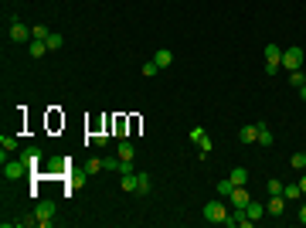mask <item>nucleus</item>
<instances>
[{"instance_id": "2eb2a0df", "label": "nucleus", "mask_w": 306, "mask_h": 228, "mask_svg": "<svg viewBox=\"0 0 306 228\" xmlns=\"http://www.w3.org/2000/svg\"><path fill=\"white\" fill-rule=\"evenodd\" d=\"M153 61H157L160 69H170V61H174V55H170V48H160V51H153Z\"/></svg>"}, {"instance_id": "6e6552de", "label": "nucleus", "mask_w": 306, "mask_h": 228, "mask_svg": "<svg viewBox=\"0 0 306 228\" xmlns=\"http://www.w3.org/2000/svg\"><path fill=\"white\" fill-rule=\"evenodd\" d=\"M27 38H34V31L27 27V24H21L17 17H11V41H14V45H24Z\"/></svg>"}, {"instance_id": "c85d7f7f", "label": "nucleus", "mask_w": 306, "mask_h": 228, "mask_svg": "<svg viewBox=\"0 0 306 228\" xmlns=\"http://www.w3.org/2000/svg\"><path fill=\"white\" fill-rule=\"evenodd\" d=\"M31 31H34V38H41V41H45V38H48V35H51V31H48L45 24H34Z\"/></svg>"}, {"instance_id": "cd10ccee", "label": "nucleus", "mask_w": 306, "mask_h": 228, "mask_svg": "<svg viewBox=\"0 0 306 228\" xmlns=\"http://www.w3.org/2000/svg\"><path fill=\"white\" fill-rule=\"evenodd\" d=\"M99 171H102V160H89V164H85V174H89V177L99 174Z\"/></svg>"}, {"instance_id": "ddd939ff", "label": "nucleus", "mask_w": 306, "mask_h": 228, "mask_svg": "<svg viewBox=\"0 0 306 228\" xmlns=\"http://www.w3.org/2000/svg\"><path fill=\"white\" fill-rule=\"evenodd\" d=\"M265 211H269V215H283L286 211V198L283 194H272V201L265 205Z\"/></svg>"}, {"instance_id": "412c9836", "label": "nucleus", "mask_w": 306, "mask_h": 228, "mask_svg": "<svg viewBox=\"0 0 306 228\" xmlns=\"http://www.w3.org/2000/svg\"><path fill=\"white\" fill-rule=\"evenodd\" d=\"M259 143H262V147H272V143H276V137L269 133V126H265V123H259Z\"/></svg>"}, {"instance_id": "bb28decb", "label": "nucleus", "mask_w": 306, "mask_h": 228, "mask_svg": "<svg viewBox=\"0 0 306 228\" xmlns=\"http://www.w3.org/2000/svg\"><path fill=\"white\" fill-rule=\"evenodd\" d=\"M289 164H293L296 171H306V153H293V160H289Z\"/></svg>"}, {"instance_id": "1a4fd4ad", "label": "nucleus", "mask_w": 306, "mask_h": 228, "mask_svg": "<svg viewBox=\"0 0 306 228\" xmlns=\"http://www.w3.org/2000/svg\"><path fill=\"white\" fill-rule=\"evenodd\" d=\"M21 160L31 167V171H38V167H41V160H45V153H41V147H24L21 150Z\"/></svg>"}, {"instance_id": "a211bd4d", "label": "nucleus", "mask_w": 306, "mask_h": 228, "mask_svg": "<svg viewBox=\"0 0 306 228\" xmlns=\"http://www.w3.org/2000/svg\"><path fill=\"white\" fill-rule=\"evenodd\" d=\"M123 164H126V160H119V153H116V157H106V160H102V171H123Z\"/></svg>"}, {"instance_id": "5701e85b", "label": "nucleus", "mask_w": 306, "mask_h": 228, "mask_svg": "<svg viewBox=\"0 0 306 228\" xmlns=\"http://www.w3.org/2000/svg\"><path fill=\"white\" fill-rule=\"evenodd\" d=\"M45 41H48V51H58V48L65 45V38H61V35H55V31H51V35H48Z\"/></svg>"}, {"instance_id": "a878e982", "label": "nucleus", "mask_w": 306, "mask_h": 228, "mask_svg": "<svg viewBox=\"0 0 306 228\" xmlns=\"http://www.w3.org/2000/svg\"><path fill=\"white\" fill-rule=\"evenodd\" d=\"M289 82H293L296 89H299V85H306V75H303V69H296V72H289Z\"/></svg>"}, {"instance_id": "7c9ffc66", "label": "nucleus", "mask_w": 306, "mask_h": 228, "mask_svg": "<svg viewBox=\"0 0 306 228\" xmlns=\"http://www.w3.org/2000/svg\"><path fill=\"white\" fill-rule=\"evenodd\" d=\"M296 184H299V191L306 194V171H303V177H299V181H296Z\"/></svg>"}, {"instance_id": "aec40b11", "label": "nucleus", "mask_w": 306, "mask_h": 228, "mask_svg": "<svg viewBox=\"0 0 306 228\" xmlns=\"http://www.w3.org/2000/svg\"><path fill=\"white\" fill-rule=\"evenodd\" d=\"M31 55H34V58L48 55V41H41V38H31Z\"/></svg>"}, {"instance_id": "473e14b6", "label": "nucleus", "mask_w": 306, "mask_h": 228, "mask_svg": "<svg viewBox=\"0 0 306 228\" xmlns=\"http://www.w3.org/2000/svg\"><path fill=\"white\" fill-rule=\"evenodd\" d=\"M299 95H303V103H306V85H299Z\"/></svg>"}, {"instance_id": "423d86ee", "label": "nucleus", "mask_w": 306, "mask_h": 228, "mask_svg": "<svg viewBox=\"0 0 306 228\" xmlns=\"http://www.w3.org/2000/svg\"><path fill=\"white\" fill-rule=\"evenodd\" d=\"M279 69H283V51L276 45H265V72L269 75H279Z\"/></svg>"}, {"instance_id": "2f4dec72", "label": "nucleus", "mask_w": 306, "mask_h": 228, "mask_svg": "<svg viewBox=\"0 0 306 228\" xmlns=\"http://www.w3.org/2000/svg\"><path fill=\"white\" fill-rule=\"evenodd\" d=\"M299 221H303V225H306V205L299 208Z\"/></svg>"}, {"instance_id": "6ab92c4d", "label": "nucleus", "mask_w": 306, "mask_h": 228, "mask_svg": "<svg viewBox=\"0 0 306 228\" xmlns=\"http://www.w3.org/2000/svg\"><path fill=\"white\" fill-rule=\"evenodd\" d=\"M283 198H286V201H296V198H303L299 184H283Z\"/></svg>"}, {"instance_id": "9b49d317", "label": "nucleus", "mask_w": 306, "mask_h": 228, "mask_svg": "<svg viewBox=\"0 0 306 228\" xmlns=\"http://www.w3.org/2000/svg\"><path fill=\"white\" fill-rule=\"evenodd\" d=\"M262 215H265V205H262V201H249V208H245V218H249L252 225H255Z\"/></svg>"}, {"instance_id": "b1692460", "label": "nucleus", "mask_w": 306, "mask_h": 228, "mask_svg": "<svg viewBox=\"0 0 306 228\" xmlns=\"http://www.w3.org/2000/svg\"><path fill=\"white\" fill-rule=\"evenodd\" d=\"M157 72H160V65L153 61V58H150V61H143V75H147V79H153Z\"/></svg>"}, {"instance_id": "f257e3e1", "label": "nucleus", "mask_w": 306, "mask_h": 228, "mask_svg": "<svg viewBox=\"0 0 306 228\" xmlns=\"http://www.w3.org/2000/svg\"><path fill=\"white\" fill-rule=\"evenodd\" d=\"M0 164H4V177H7V181H21L24 174H31V167H27V164H24L21 157H17V160H11V157H7V150L0 153Z\"/></svg>"}, {"instance_id": "f3484780", "label": "nucleus", "mask_w": 306, "mask_h": 228, "mask_svg": "<svg viewBox=\"0 0 306 228\" xmlns=\"http://www.w3.org/2000/svg\"><path fill=\"white\" fill-rule=\"evenodd\" d=\"M136 194H150V174L136 171Z\"/></svg>"}, {"instance_id": "4468645a", "label": "nucleus", "mask_w": 306, "mask_h": 228, "mask_svg": "<svg viewBox=\"0 0 306 228\" xmlns=\"http://www.w3.org/2000/svg\"><path fill=\"white\" fill-rule=\"evenodd\" d=\"M119 187H123V191H133V194H136V171L119 174Z\"/></svg>"}, {"instance_id": "9d476101", "label": "nucleus", "mask_w": 306, "mask_h": 228, "mask_svg": "<svg viewBox=\"0 0 306 228\" xmlns=\"http://www.w3.org/2000/svg\"><path fill=\"white\" fill-rule=\"evenodd\" d=\"M238 140H242V143H259V123L255 126H242V129H238Z\"/></svg>"}, {"instance_id": "4be33fe9", "label": "nucleus", "mask_w": 306, "mask_h": 228, "mask_svg": "<svg viewBox=\"0 0 306 228\" xmlns=\"http://www.w3.org/2000/svg\"><path fill=\"white\" fill-rule=\"evenodd\" d=\"M231 191H235V184H231V177H225V181H218V198H231Z\"/></svg>"}, {"instance_id": "dca6fc26", "label": "nucleus", "mask_w": 306, "mask_h": 228, "mask_svg": "<svg viewBox=\"0 0 306 228\" xmlns=\"http://www.w3.org/2000/svg\"><path fill=\"white\" fill-rule=\"evenodd\" d=\"M228 177H231V184H235V187H245V184H249V171H245V167H235Z\"/></svg>"}, {"instance_id": "39448f33", "label": "nucleus", "mask_w": 306, "mask_h": 228, "mask_svg": "<svg viewBox=\"0 0 306 228\" xmlns=\"http://www.w3.org/2000/svg\"><path fill=\"white\" fill-rule=\"evenodd\" d=\"M191 143L201 150V160L211 157V140H208V133H204V126H194L191 129Z\"/></svg>"}, {"instance_id": "20e7f679", "label": "nucleus", "mask_w": 306, "mask_h": 228, "mask_svg": "<svg viewBox=\"0 0 306 228\" xmlns=\"http://www.w3.org/2000/svg\"><path fill=\"white\" fill-rule=\"evenodd\" d=\"M303 61H306V51H303V48H286V51H283V69L286 72H296V69H303Z\"/></svg>"}, {"instance_id": "0eeeda50", "label": "nucleus", "mask_w": 306, "mask_h": 228, "mask_svg": "<svg viewBox=\"0 0 306 228\" xmlns=\"http://www.w3.org/2000/svg\"><path fill=\"white\" fill-rule=\"evenodd\" d=\"M228 201H231V211H245V208H249V201H252V191H249V184H245V187H235Z\"/></svg>"}, {"instance_id": "7ed1b4c3", "label": "nucleus", "mask_w": 306, "mask_h": 228, "mask_svg": "<svg viewBox=\"0 0 306 228\" xmlns=\"http://www.w3.org/2000/svg\"><path fill=\"white\" fill-rule=\"evenodd\" d=\"M228 215H231V211L225 208V198H218V201H208V205H204V218H208V221H215V225H225Z\"/></svg>"}, {"instance_id": "c756f323", "label": "nucleus", "mask_w": 306, "mask_h": 228, "mask_svg": "<svg viewBox=\"0 0 306 228\" xmlns=\"http://www.w3.org/2000/svg\"><path fill=\"white\" fill-rule=\"evenodd\" d=\"M269 194H283V181H279V177H272L269 181Z\"/></svg>"}, {"instance_id": "f03ea898", "label": "nucleus", "mask_w": 306, "mask_h": 228, "mask_svg": "<svg viewBox=\"0 0 306 228\" xmlns=\"http://www.w3.org/2000/svg\"><path fill=\"white\" fill-rule=\"evenodd\" d=\"M55 215H58L55 201H38V205H34V218H38V225H41V228L55 225Z\"/></svg>"}, {"instance_id": "393cba45", "label": "nucleus", "mask_w": 306, "mask_h": 228, "mask_svg": "<svg viewBox=\"0 0 306 228\" xmlns=\"http://www.w3.org/2000/svg\"><path fill=\"white\" fill-rule=\"evenodd\" d=\"M0 147L7 150V153H14V150H17V140H14V137H7V133H4V137H0Z\"/></svg>"}, {"instance_id": "f8f14e48", "label": "nucleus", "mask_w": 306, "mask_h": 228, "mask_svg": "<svg viewBox=\"0 0 306 228\" xmlns=\"http://www.w3.org/2000/svg\"><path fill=\"white\" fill-rule=\"evenodd\" d=\"M116 153H119V160H129V164H133V157H136V150H133L129 140H119V143H116Z\"/></svg>"}]
</instances>
